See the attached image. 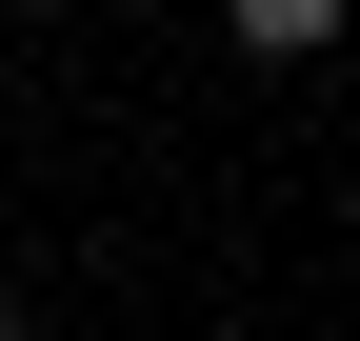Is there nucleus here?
Segmentation results:
<instances>
[{
  "instance_id": "nucleus-1",
  "label": "nucleus",
  "mask_w": 360,
  "mask_h": 341,
  "mask_svg": "<svg viewBox=\"0 0 360 341\" xmlns=\"http://www.w3.org/2000/svg\"><path fill=\"white\" fill-rule=\"evenodd\" d=\"M340 20H360V0H240V61H321Z\"/></svg>"
},
{
  "instance_id": "nucleus-2",
  "label": "nucleus",
  "mask_w": 360,
  "mask_h": 341,
  "mask_svg": "<svg viewBox=\"0 0 360 341\" xmlns=\"http://www.w3.org/2000/svg\"><path fill=\"white\" fill-rule=\"evenodd\" d=\"M0 341H40V321H0Z\"/></svg>"
},
{
  "instance_id": "nucleus-3",
  "label": "nucleus",
  "mask_w": 360,
  "mask_h": 341,
  "mask_svg": "<svg viewBox=\"0 0 360 341\" xmlns=\"http://www.w3.org/2000/svg\"><path fill=\"white\" fill-rule=\"evenodd\" d=\"M20 20H40V0H20Z\"/></svg>"
}]
</instances>
